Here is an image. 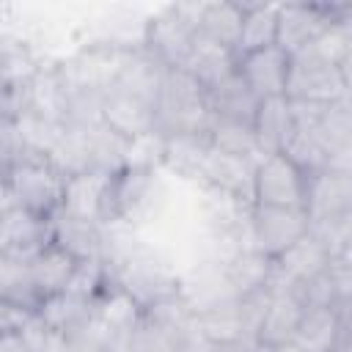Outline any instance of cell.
Listing matches in <instances>:
<instances>
[{"mask_svg": "<svg viewBox=\"0 0 352 352\" xmlns=\"http://www.w3.org/2000/svg\"><path fill=\"white\" fill-rule=\"evenodd\" d=\"M346 96V85L341 77V66L324 63L311 52L292 55L286 99L292 102H314V104H333Z\"/></svg>", "mask_w": 352, "mask_h": 352, "instance_id": "obj_7", "label": "cell"}, {"mask_svg": "<svg viewBox=\"0 0 352 352\" xmlns=\"http://www.w3.org/2000/svg\"><path fill=\"white\" fill-rule=\"evenodd\" d=\"M220 352H275V346L264 344L258 336H250V338H242L231 346H220Z\"/></svg>", "mask_w": 352, "mask_h": 352, "instance_id": "obj_39", "label": "cell"}, {"mask_svg": "<svg viewBox=\"0 0 352 352\" xmlns=\"http://www.w3.org/2000/svg\"><path fill=\"white\" fill-rule=\"evenodd\" d=\"M289 66H292V55H286L275 44V47L242 55L236 72L258 99H272V96H286Z\"/></svg>", "mask_w": 352, "mask_h": 352, "instance_id": "obj_13", "label": "cell"}, {"mask_svg": "<svg viewBox=\"0 0 352 352\" xmlns=\"http://www.w3.org/2000/svg\"><path fill=\"white\" fill-rule=\"evenodd\" d=\"M272 272H275V258L264 256L256 248L242 250L234 261L226 264V278H228V286L236 297H248L253 292L267 289Z\"/></svg>", "mask_w": 352, "mask_h": 352, "instance_id": "obj_32", "label": "cell"}, {"mask_svg": "<svg viewBox=\"0 0 352 352\" xmlns=\"http://www.w3.org/2000/svg\"><path fill=\"white\" fill-rule=\"evenodd\" d=\"M346 6H305V3H280L278 11V47L286 55H297L311 47L333 22L344 19Z\"/></svg>", "mask_w": 352, "mask_h": 352, "instance_id": "obj_8", "label": "cell"}, {"mask_svg": "<svg viewBox=\"0 0 352 352\" xmlns=\"http://www.w3.org/2000/svg\"><path fill=\"white\" fill-rule=\"evenodd\" d=\"M256 204L308 209V176L283 154H267L256 165Z\"/></svg>", "mask_w": 352, "mask_h": 352, "instance_id": "obj_6", "label": "cell"}, {"mask_svg": "<svg viewBox=\"0 0 352 352\" xmlns=\"http://www.w3.org/2000/svg\"><path fill=\"white\" fill-rule=\"evenodd\" d=\"M305 314V302L300 300V294L294 289L286 292H272L264 319L258 324V338L270 346H280L294 341V333L300 327V319Z\"/></svg>", "mask_w": 352, "mask_h": 352, "instance_id": "obj_21", "label": "cell"}, {"mask_svg": "<svg viewBox=\"0 0 352 352\" xmlns=\"http://www.w3.org/2000/svg\"><path fill=\"white\" fill-rule=\"evenodd\" d=\"M38 316L44 319V324L50 330H55V333H60V336H66L72 341L96 316V302L80 300V297H74L69 292H60V294H52V297H47L41 302Z\"/></svg>", "mask_w": 352, "mask_h": 352, "instance_id": "obj_27", "label": "cell"}, {"mask_svg": "<svg viewBox=\"0 0 352 352\" xmlns=\"http://www.w3.org/2000/svg\"><path fill=\"white\" fill-rule=\"evenodd\" d=\"M341 77H344V85H346V96H352V47H349L346 58L341 60Z\"/></svg>", "mask_w": 352, "mask_h": 352, "instance_id": "obj_42", "label": "cell"}, {"mask_svg": "<svg viewBox=\"0 0 352 352\" xmlns=\"http://www.w3.org/2000/svg\"><path fill=\"white\" fill-rule=\"evenodd\" d=\"M206 94H209V107H212L214 118H228V121H242V124L256 121L261 99L250 91V85L242 80L239 72H234L228 80L209 88Z\"/></svg>", "mask_w": 352, "mask_h": 352, "instance_id": "obj_28", "label": "cell"}, {"mask_svg": "<svg viewBox=\"0 0 352 352\" xmlns=\"http://www.w3.org/2000/svg\"><path fill=\"white\" fill-rule=\"evenodd\" d=\"M349 330H352V319H349Z\"/></svg>", "mask_w": 352, "mask_h": 352, "instance_id": "obj_45", "label": "cell"}, {"mask_svg": "<svg viewBox=\"0 0 352 352\" xmlns=\"http://www.w3.org/2000/svg\"><path fill=\"white\" fill-rule=\"evenodd\" d=\"M14 126H16V135L22 140V148L28 157H41V160H50L52 151L60 146L63 135L69 126L63 124H55L33 110H25L19 118H14Z\"/></svg>", "mask_w": 352, "mask_h": 352, "instance_id": "obj_33", "label": "cell"}, {"mask_svg": "<svg viewBox=\"0 0 352 352\" xmlns=\"http://www.w3.org/2000/svg\"><path fill=\"white\" fill-rule=\"evenodd\" d=\"M190 333L192 330L170 327L146 314L143 322L126 336V352H182Z\"/></svg>", "mask_w": 352, "mask_h": 352, "instance_id": "obj_34", "label": "cell"}, {"mask_svg": "<svg viewBox=\"0 0 352 352\" xmlns=\"http://www.w3.org/2000/svg\"><path fill=\"white\" fill-rule=\"evenodd\" d=\"M192 330L209 341L212 346H231L242 338H250L256 336L250 322H248V314H245V305L239 297L234 300H226L220 305H212L201 314L192 316Z\"/></svg>", "mask_w": 352, "mask_h": 352, "instance_id": "obj_14", "label": "cell"}, {"mask_svg": "<svg viewBox=\"0 0 352 352\" xmlns=\"http://www.w3.org/2000/svg\"><path fill=\"white\" fill-rule=\"evenodd\" d=\"M239 66V58L234 50L195 33V44H192V52H190V60H187V72L209 91L214 85H220L223 80H228Z\"/></svg>", "mask_w": 352, "mask_h": 352, "instance_id": "obj_23", "label": "cell"}, {"mask_svg": "<svg viewBox=\"0 0 352 352\" xmlns=\"http://www.w3.org/2000/svg\"><path fill=\"white\" fill-rule=\"evenodd\" d=\"M349 47H352V33H349V28L344 25V19H338V22H333L311 47H305L302 52H311L314 58H319V60H324V63L341 66V60L346 58Z\"/></svg>", "mask_w": 352, "mask_h": 352, "instance_id": "obj_38", "label": "cell"}, {"mask_svg": "<svg viewBox=\"0 0 352 352\" xmlns=\"http://www.w3.org/2000/svg\"><path fill=\"white\" fill-rule=\"evenodd\" d=\"M256 140L261 154H283V148L289 146L292 135H294V116H292V102L286 96H272V99H261L256 121Z\"/></svg>", "mask_w": 352, "mask_h": 352, "instance_id": "obj_22", "label": "cell"}, {"mask_svg": "<svg viewBox=\"0 0 352 352\" xmlns=\"http://www.w3.org/2000/svg\"><path fill=\"white\" fill-rule=\"evenodd\" d=\"M116 173L88 170V173L66 179L60 212H66L72 217H80V220H91V223H104L107 192H110V179Z\"/></svg>", "mask_w": 352, "mask_h": 352, "instance_id": "obj_17", "label": "cell"}, {"mask_svg": "<svg viewBox=\"0 0 352 352\" xmlns=\"http://www.w3.org/2000/svg\"><path fill=\"white\" fill-rule=\"evenodd\" d=\"M242 22H245V3L212 0V3H204L198 33L236 52L239 36H242Z\"/></svg>", "mask_w": 352, "mask_h": 352, "instance_id": "obj_29", "label": "cell"}, {"mask_svg": "<svg viewBox=\"0 0 352 352\" xmlns=\"http://www.w3.org/2000/svg\"><path fill=\"white\" fill-rule=\"evenodd\" d=\"M3 184L14 192L16 204L41 217H55L63 206L66 179L63 173L41 157H28L3 173Z\"/></svg>", "mask_w": 352, "mask_h": 352, "instance_id": "obj_3", "label": "cell"}, {"mask_svg": "<svg viewBox=\"0 0 352 352\" xmlns=\"http://www.w3.org/2000/svg\"><path fill=\"white\" fill-rule=\"evenodd\" d=\"M346 330H349V322L338 308L314 305V308H305L300 327L294 333V344L302 346L305 352H336Z\"/></svg>", "mask_w": 352, "mask_h": 352, "instance_id": "obj_18", "label": "cell"}, {"mask_svg": "<svg viewBox=\"0 0 352 352\" xmlns=\"http://www.w3.org/2000/svg\"><path fill=\"white\" fill-rule=\"evenodd\" d=\"M0 352H30V349H28L22 333H11V330H6V333L0 336Z\"/></svg>", "mask_w": 352, "mask_h": 352, "instance_id": "obj_40", "label": "cell"}, {"mask_svg": "<svg viewBox=\"0 0 352 352\" xmlns=\"http://www.w3.org/2000/svg\"><path fill=\"white\" fill-rule=\"evenodd\" d=\"M212 148L209 132L201 135H170L168 138V151H165V173L176 176V182L184 184H201L204 162Z\"/></svg>", "mask_w": 352, "mask_h": 352, "instance_id": "obj_24", "label": "cell"}, {"mask_svg": "<svg viewBox=\"0 0 352 352\" xmlns=\"http://www.w3.org/2000/svg\"><path fill=\"white\" fill-rule=\"evenodd\" d=\"M278 11L280 3H245V22L236 58L278 44Z\"/></svg>", "mask_w": 352, "mask_h": 352, "instance_id": "obj_31", "label": "cell"}, {"mask_svg": "<svg viewBox=\"0 0 352 352\" xmlns=\"http://www.w3.org/2000/svg\"><path fill=\"white\" fill-rule=\"evenodd\" d=\"M311 231L308 209H286V206H253L250 212V248L261 250L270 258H278L294 242H300Z\"/></svg>", "mask_w": 352, "mask_h": 352, "instance_id": "obj_5", "label": "cell"}, {"mask_svg": "<svg viewBox=\"0 0 352 352\" xmlns=\"http://www.w3.org/2000/svg\"><path fill=\"white\" fill-rule=\"evenodd\" d=\"M165 74H168V66H162L148 50L138 47L129 52L124 69H121V77L118 82L113 85L116 91H124V94H132L148 104H157L160 99V91H162V82H165Z\"/></svg>", "mask_w": 352, "mask_h": 352, "instance_id": "obj_20", "label": "cell"}, {"mask_svg": "<svg viewBox=\"0 0 352 352\" xmlns=\"http://www.w3.org/2000/svg\"><path fill=\"white\" fill-rule=\"evenodd\" d=\"M275 352H305L302 346H297L294 341H289V344H280V346H275Z\"/></svg>", "mask_w": 352, "mask_h": 352, "instance_id": "obj_44", "label": "cell"}, {"mask_svg": "<svg viewBox=\"0 0 352 352\" xmlns=\"http://www.w3.org/2000/svg\"><path fill=\"white\" fill-rule=\"evenodd\" d=\"M102 124L116 135H121L124 140H132L157 129V110L154 104L113 88L104 94L102 102Z\"/></svg>", "mask_w": 352, "mask_h": 352, "instance_id": "obj_16", "label": "cell"}, {"mask_svg": "<svg viewBox=\"0 0 352 352\" xmlns=\"http://www.w3.org/2000/svg\"><path fill=\"white\" fill-rule=\"evenodd\" d=\"M154 110H157V129L165 132L168 138L209 132L214 121L206 88L187 69H168Z\"/></svg>", "mask_w": 352, "mask_h": 352, "instance_id": "obj_1", "label": "cell"}, {"mask_svg": "<svg viewBox=\"0 0 352 352\" xmlns=\"http://www.w3.org/2000/svg\"><path fill=\"white\" fill-rule=\"evenodd\" d=\"M52 242V217L33 214L25 206L0 212V253L16 258H33Z\"/></svg>", "mask_w": 352, "mask_h": 352, "instance_id": "obj_11", "label": "cell"}, {"mask_svg": "<svg viewBox=\"0 0 352 352\" xmlns=\"http://www.w3.org/2000/svg\"><path fill=\"white\" fill-rule=\"evenodd\" d=\"M283 157H289L308 179L327 170L330 168V160H333V151L327 148V143L316 135V132H302V129H294L289 146L283 148Z\"/></svg>", "mask_w": 352, "mask_h": 352, "instance_id": "obj_36", "label": "cell"}, {"mask_svg": "<svg viewBox=\"0 0 352 352\" xmlns=\"http://www.w3.org/2000/svg\"><path fill=\"white\" fill-rule=\"evenodd\" d=\"M28 96H30V110L69 126L72 121V91L66 88L60 72H58V60L44 63L41 72L30 80L28 85Z\"/></svg>", "mask_w": 352, "mask_h": 352, "instance_id": "obj_19", "label": "cell"}, {"mask_svg": "<svg viewBox=\"0 0 352 352\" xmlns=\"http://www.w3.org/2000/svg\"><path fill=\"white\" fill-rule=\"evenodd\" d=\"M146 316V308L121 286H110L99 300H96V319L102 327L113 336H129Z\"/></svg>", "mask_w": 352, "mask_h": 352, "instance_id": "obj_30", "label": "cell"}, {"mask_svg": "<svg viewBox=\"0 0 352 352\" xmlns=\"http://www.w3.org/2000/svg\"><path fill=\"white\" fill-rule=\"evenodd\" d=\"M77 267H80V261L72 253H66L63 248H58L55 242L41 248L30 258V278H33V286L38 289L41 300L66 292L72 278H74V272H77Z\"/></svg>", "mask_w": 352, "mask_h": 352, "instance_id": "obj_25", "label": "cell"}, {"mask_svg": "<svg viewBox=\"0 0 352 352\" xmlns=\"http://www.w3.org/2000/svg\"><path fill=\"white\" fill-rule=\"evenodd\" d=\"M58 58H41L36 47L14 33H3L0 38V85H28L44 63Z\"/></svg>", "mask_w": 352, "mask_h": 352, "instance_id": "obj_26", "label": "cell"}, {"mask_svg": "<svg viewBox=\"0 0 352 352\" xmlns=\"http://www.w3.org/2000/svg\"><path fill=\"white\" fill-rule=\"evenodd\" d=\"M129 47H121L116 41L94 38L88 44H80L74 52L58 58V72L66 82V88L74 94H107L121 77V69L129 58Z\"/></svg>", "mask_w": 352, "mask_h": 352, "instance_id": "obj_2", "label": "cell"}, {"mask_svg": "<svg viewBox=\"0 0 352 352\" xmlns=\"http://www.w3.org/2000/svg\"><path fill=\"white\" fill-rule=\"evenodd\" d=\"M195 28L182 16L179 6H165L146 16L143 28V50H148L162 66L184 69L195 44Z\"/></svg>", "mask_w": 352, "mask_h": 352, "instance_id": "obj_4", "label": "cell"}, {"mask_svg": "<svg viewBox=\"0 0 352 352\" xmlns=\"http://www.w3.org/2000/svg\"><path fill=\"white\" fill-rule=\"evenodd\" d=\"M165 151H168V135L160 129H151L140 138H132L126 143L124 170H143V173H162L165 168Z\"/></svg>", "mask_w": 352, "mask_h": 352, "instance_id": "obj_37", "label": "cell"}, {"mask_svg": "<svg viewBox=\"0 0 352 352\" xmlns=\"http://www.w3.org/2000/svg\"><path fill=\"white\" fill-rule=\"evenodd\" d=\"M333 264V250L314 234L308 231L300 242H294L289 250H283L275 258V272L270 278V292H286L308 283L311 278L322 275Z\"/></svg>", "mask_w": 352, "mask_h": 352, "instance_id": "obj_9", "label": "cell"}, {"mask_svg": "<svg viewBox=\"0 0 352 352\" xmlns=\"http://www.w3.org/2000/svg\"><path fill=\"white\" fill-rule=\"evenodd\" d=\"M336 352H352V330L344 333V338H341V344H338Z\"/></svg>", "mask_w": 352, "mask_h": 352, "instance_id": "obj_43", "label": "cell"}, {"mask_svg": "<svg viewBox=\"0 0 352 352\" xmlns=\"http://www.w3.org/2000/svg\"><path fill=\"white\" fill-rule=\"evenodd\" d=\"M311 220H352V168L330 165L308 179Z\"/></svg>", "mask_w": 352, "mask_h": 352, "instance_id": "obj_10", "label": "cell"}, {"mask_svg": "<svg viewBox=\"0 0 352 352\" xmlns=\"http://www.w3.org/2000/svg\"><path fill=\"white\" fill-rule=\"evenodd\" d=\"M256 165L258 162H253V160L234 157V154H226L212 146L206 154L198 187H214V190H223V192L256 206Z\"/></svg>", "mask_w": 352, "mask_h": 352, "instance_id": "obj_12", "label": "cell"}, {"mask_svg": "<svg viewBox=\"0 0 352 352\" xmlns=\"http://www.w3.org/2000/svg\"><path fill=\"white\" fill-rule=\"evenodd\" d=\"M209 140H212L214 148H220L226 154H234V157H245V160H253V162H258L264 157L261 148H258L253 124L214 118L212 126H209Z\"/></svg>", "mask_w": 352, "mask_h": 352, "instance_id": "obj_35", "label": "cell"}, {"mask_svg": "<svg viewBox=\"0 0 352 352\" xmlns=\"http://www.w3.org/2000/svg\"><path fill=\"white\" fill-rule=\"evenodd\" d=\"M52 242L72 253L77 261H107V236L102 223L58 212L52 217Z\"/></svg>", "mask_w": 352, "mask_h": 352, "instance_id": "obj_15", "label": "cell"}, {"mask_svg": "<svg viewBox=\"0 0 352 352\" xmlns=\"http://www.w3.org/2000/svg\"><path fill=\"white\" fill-rule=\"evenodd\" d=\"M69 352H110L104 344L91 341V338H72L69 341Z\"/></svg>", "mask_w": 352, "mask_h": 352, "instance_id": "obj_41", "label": "cell"}]
</instances>
